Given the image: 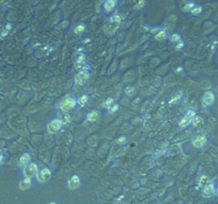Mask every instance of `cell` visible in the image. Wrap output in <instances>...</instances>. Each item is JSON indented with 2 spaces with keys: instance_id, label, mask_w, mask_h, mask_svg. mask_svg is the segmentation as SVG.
Returning a JSON list of instances; mask_svg holds the SVG:
<instances>
[{
  "instance_id": "obj_1",
  "label": "cell",
  "mask_w": 218,
  "mask_h": 204,
  "mask_svg": "<svg viewBox=\"0 0 218 204\" xmlns=\"http://www.w3.org/2000/svg\"><path fill=\"white\" fill-rule=\"evenodd\" d=\"M76 105V99L72 98V97H66L64 98L61 103H60V108L63 111V112H67L71 108H74Z\"/></svg>"
},
{
  "instance_id": "obj_2",
  "label": "cell",
  "mask_w": 218,
  "mask_h": 204,
  "mask_svg": "<svg viewBox=\"0 0 218 204\" xmlns=\"http://www.w3.org/2000/svg\"><path fill=\"white\" fill-rule=\"evenodd\" d=\"M37 165L34 163L28 164L24 169V174L26 178H32L34 175H37Z\"/></svg>"
},
{
  "instance_id": "obj_3",
  "label": "cell",
  "mask_w": 218,
  "mask_h": 204,
  "mask_svg": "<svg viewBox=\"0 0 218 204\" xmlns=\"http://www.w3.org/2000/svg\"><path fill=\"white\" fill-rule=\"evenodd\" d=\"M51 178V172H50V170L47 169V168H45L43 169L42 171L39 172V174L37 175V181L41 183H45V182H47V181H49V179Z\"/></svg>"
},
{
  "instance_id": "obj_4",
  "label": "cell",
  "mask_w": 218,
  "mask_h": 204,
  "mask_svg": "<svg viewBox=\"0 0 218 204\" xmlns=\"http://www.w3.org/2000/svg\"><path fill=\"white\" fill-rule=\"evenodd\" d=\"M88 78H89V73L87 71H81L76 77V83L79 85H82L88 80Z\"/></svg>"
},
{
  "instance_id": "obj_5",
  "label": "cell",
  "mask_w": 218,
  "mask_h": 204,
  "mask_svg": "<svg viewBox=\"0 0 218 204\" xmlns=\"http://www.w3.org/2000/svg\"><path fill=\"white\" fill-rule=\"evenodd\" d=\"M62 127V121L59 120V119H54L52 120L50 123H49V126H48V130L49 132L51 133H55V132H58Z\"/></svg>"
},
{
  "instance_id": "obj_6",
  "label": "cell",
  "mask_w": 218,
  "mask_h": 204,
  "mask_svg": "<svg viewBox=\"0 0 218 204\" xmlns=\"http://www.w3.org/2000/svg\"><path fill=\"white\" fill-rule=\"evenodd\" d=\"M80 186V179L77 175H74L70 178V180L68 181V188L69 189H76Z\"/></svg>"
},
{
  "instance_id": "obj_7",
  "label": "cell",
  "mask_w": 218,
  "mask_h": 204,
  "mask_svg": "<svg viewBox=\"0 0 218 204\" xmlns=\"http://www.w3.org/2000/svg\"><path fill=\"white\" fill-rule=\"evenodd\" d=\"M205 142H206V137L203 135L197 136V137L194 138V140H193V145L196 147V148H200V147H202Z\"/></svg>"
},
{
  "instance_id": "obj_8",
  "label": "cell",
  "mask_w": 218,
  "mask_h": 204,
  "mask_svg": "<svg viewBox=\"0 0 218 204\" xmlns=\"http://www.w3.org/2000/svg\"><path fill=\"white\" fill-rule=\"evenodd\" d=\"M116 4H117L116 0H105L104 3H103V8H104L107 12H111L116 8Z\"/></svg>"
},
{
  "instance_id": "obj_9",
  "label": "cell",
  "mask_w": 218,
  "mask_h": 204,
  "mask_svg": "<svg viewBox=\"0 0 218 204\" xmlns=\"http://www.w3.org/2000/svg\"><path fill=\"white\" fill-rule=\"evenodd\" d=\"M202 101H203V103L205 105H211V104H213V102H214V95L211 92L205 93L204 96H203V98H202Z\"/></svg>"
},
{
  "instance_id": "obj_10",
  "label": "cell",
  "mask_w": 218,
  "mask_h": 204,
  "mask_svg": "<svg viewBox=\"0 0 218 204\" xmlns=\"http://www.w3.org/2000/svg\"><path fill=\"white\" fill-rule=\"evenodd\" d=\"M215 194V188H214V185L213 184H208L204 186V189H203V195L205 197H211Z\"/></svg>"
},
{
  "instance_id": "obj_11",
  "label": "cell",
  "mask_w": 218,
  "mask_h": 204,
  "mask_svg": "<svg viewBox=\"0 0 218 204\" xmlns=\"http://www.w3.org/2000/svg\"><path fill=\"white\" fill-rule=\"evenodd\" d=\"M30 186H31V180H30V178L24 179L22 181H20V183H19V188H20L21 190H26V189H28Z\"/></svg>"
},
{
  "instance_id": "obj_12",
  "label": "cell",
  "mask_w": 218,
  "mask_h": 204,
  "mask_svg": "<svg viewBox=\"0 0 218 204\" xmlns=\"http://www.w3.org/2000/svg\"><path fill=\"white\" fill-rule=\"evenodd\" d=\"M84 64H85V62H84V55L83 54H80L78 58H77L76 62H75V66H76V68L80 69V68H83L84 67Z\"/></svg>"
},
{
  "instance_id": "obj_13",
  "label": "cell",
  "mask_w": 218,
  "mask_h": 204,
  "mask_svg": "<svg viewBox=\"0 0 218 204\" xmlns=\"http://www.w3.org/2000/svg\"><path fill=\"white\" fill-rule=\"evenodd\" d=\"M99 118V113L97 111H93L90 112L89 114L87 115V120L90 121V122H95L97 119Z\"/></svg>"
},
{
  "instance_id": "obj_14",
  "label": "cell",
  "mask_w": 218,
  "mask_h": 204,
  "mask_svg": "<svg viewBox=\"0 0 218 204\" xmlns=\"http://www.w3.org/2000/svg\"><path fill=\"white\" fill-rule=\"evenodd\" d=\"M31 161V157H30V155L28 154V153H25V154H22L21 155V157H20V160H19V162H20V164L21 165H28V164H30L29 162Z\"/></svg>"
},
{
  "instance_id": "obj_15",
  "label": "cell",
  "mask_w": 218,
  "mask_h": 204,
  "mask_svg": "<svg viewBox=\"0 0 218 204\" xmlns=\"http://www.w3.org/2000/svg\"><path fill=\"white\" fill-rule=\"evenodd\" d=\"M193 120V118H189V117H186V116H184L182 119H181V121L179 122V126L181 127V128H184V127H186V126H188V124L190 123V121Z\"/></svg>"
},
{
  "instance_id": "obj_16",
  "label": "cell",
  "mask_w": 218,
  "mask_h": 204,
  "mask_svg": "<svg viewBox=\"0 0 218 204\" xmlns=\"http://www.w3.org/2000/svg\"><path fill=\"white\" fill-rule=\"evenodd\" d=\"M155 39L156 40H163V39H165L166 38V32L164 31V30H162V31H160L158 33H156L155 34Z\"/></svg>"
},
{
  "instance_id": "obj_17",
  "label": "cell",
  "mask_w": 218,
  "mask_h": 204,
  "mask_svg": "<svg viewBox=\"0 0 218 204\" xmlns=\"http://www.w3.org/2000/svg\"><path fill=\"white\" fill-rule=\"evenodd\" d=\"M120 21H121V16L119 14L113 15L109 20V22H117V24H120Z\"/></svg>"
},
{
  "instance_id": "obj_18",
  "label": "cell",
  "mask_w": 218,
  "mask_h": 204,
  "mask_svg": "<svg viewBox=\"0 0 218 204\" xmlns=\"http://www.w3.org/2000/svg\"><path fill=\"white\" fill-rule=\"evenodd\" d=\"M84 31H85V26L84 25H79L75 28V33L76 34H81Z\"/></svg>"
},
{
  "instance_id": "obj_19",
  "label": "cell",
  "mask_w": 218,
  "mask_h": 204,
  "mask_svg": "<svg viewBox=\"0 0 218 204\" xmlns=\"http://www.w3.org/2000/svg\"><path fill=\"white\" fill-rule=\"evenodd\" d=\"M125 94H127L129 97H132L134 94H135V88L132 87V86H129L125 88Z\"/></svg>"
},
{
  "instance_id": "obj_20",
  "label": "cell",
  "mask_w": 218,
  "mask_h": 204,
  "mask_svg": "<svg viewBox=\"0 0 218 204\" xmlns=\"http://www.w3.org/2000/svg\"><path fill=\"white\" fill-rule=\"evenodd\" d=\"M87 100H88V97L86 95H83V96H81V97L79 98V101L78 102H79L80 105H84L86 102H87Z\"/></svg>"
},
{
  "instance_id": "obj_21",
  "label": "cell",
  "mask_w": 218,
  "mask_h": 204,
  "mask_svg": "<svg viewBox=\"0 0 218 204\" xmlns=\"http://www.w3.org/2000/svg\"><path fill=\"white\" fill-rule=\"evenodd\" d=\"M208 181H209V179H208V176H201L200 178V180H199V182H198V185L199 186H205V184L208 183Z\"/></svg>"
},
{
  "instance_id": "obj_22",
  "label": "cell",
  "mask_w": 218,
  "mask_h": 204,
  "mask_svg": "<svg viewBox=\"0 0 218 204\" xmlns=\"http://www.w3.org/2000/svg\"><path fill=\"white\" fill-rule=\"evenodd\" d=\"M201 11H202V8L200 5H195V8L191 10V13L194 15H198V14L201 13Z\"/></svg>"
},
{
  "instance_id": "obj_23",
  "label": "cell",
  "mask_w": 218,
  "mask_h": 204,
  "mask_svg": "<svg viewBox=\"0 0 218 204\" xmlns=\"http://www.w3.org/2000/svg\"><path fill=\"white\" fill-rule=\"evenodd\" d=\"M170 39H171V42H174V43H178V42H181V36L179 35V34L175 33V34L171 35Z\"/></svg>"
},
{
  "instance_id": "obj_24",
  "label": "cell",
  "mask_w": 218,
  "mask_h": 204,
  "mask_svg": "<svg viewBox=\"0 0 218 204\" xmlns=\"http://www.w3.org/2000/svg\"><path fill=\"white\" fill-rule=\"evenodd\" d=\"M113 102H114L113 98H108V99L105 100V102H104V106H105L107 108H109V110H110V106L113 104Z\"/></svg>"
},
{
  "instance_id": "obj_25",
  "label": "cell",
  "mask_w": 218,
  "mask_h": 204,
  "mask_svg": "<svg viewBox=\"0 0 218 204\" xmlns=\"http://www.w3.org/2000/svg\"><path fill=\"white\" fill-rule=\"evenodd\" d=\"M194 8H195V4H194L193 2H188V3H186V5L184 6V11H186V12H187V11H190V12H191V10H193Z\"/></svg>"
},
{
  "instance_id": "obj_26",
  "label": "cell",
  "mask_w": 218,
  "mask_h": 204,
  "mask_svg": "<svg viewBox=\"0 0 218 204\" xmlns=\"http://www.w3.org/2000/svg\"><path fill=\"white\" fill-rule=\"evenodd\" d=\"M185 116L186 117H189V118H193L194 119V117H195V111L194 110H188L187 112H186V114H185Z\"/></svg>"
},
{
  "instance_id": "obj_27",
  "label": "cell",
  "mask_w": 218,
  "mask_h": 204,
  "mask_svg": "<svg viewBox=\"0 0 218 204\" xmlns=\"http://www.w3.org/2000/svg\"><path fill=\"white\" fill-rule=\"evenodd\" d=\"M201 121H202V118L198 116V117H196V118L194 119V121H193V124H194V126H198V124H199Z\"/></svg>"
},
{
  "instance_id": "obj_28",
  "label": "cell",
  "mask_w": 218,
  "mask_h": 204,
  "mask_svg": "<svg viewBox=\"0 0 218 204\" xmlns=\"http://www.w3.org/2000/svg\"><path fill=\"white\" fill-rule=\"evenodd\" d=\"M11 29H12V26H11L10 24H8V25L5 26V30H6V31H9V30H11Z\"/></svg>"
},
{
  "instance_id": "obj_29",
  "label": "cell",
  "mask_w": 218,
  "mask_h": 204,
  "mask_svg": "<svg viewBox=\"0 0 218 204\" xmlns=\"http://www.w3.org/2000/svg\"><path fill=\"white\" fill-rule=\"evenodd\" d=\"M123 141H125V137H120V138H118V142H123Z\"/></svg>"
},
{
  "instance_id": "obj_30",
  "label": "cell",
  "mask_w": 218,
  "mask_h": 204,
  "mask_svg": "<svg viewBox=\"0 0 218 204\" xmlns=\"http://www.w3.org/2000/svg\"><path fill=\"white\" fill-rule=\"evenodd\" d=\"M117 108H118V105H114V106H113V108L111 110V112H112V113H113V112H115Z\"/></svg>"
},
{
  "instance_id": "obj_31",
  "label": "cell",
  "mask_w": 218,
  "mask_h": 204,
  "mask_svg": "<svg viewBox=\"0 0 218 204\" xmlns=\"http://www.w3.org/2000/svg\"><path fill=\"white\" fill-rule=\"evenodd\" d=\"M182 47H183V43H182V42H180V44L177 46V49H181Z\"/></svg>"
},
{
  "instance_id": "obj_32",
  "label": "cell",
  "mask_w": 218,
  "mask_h": 204,
  "mask_svg": "<svg viewBox=\"0 0 218 204\" xmlns=\"http://www.w3.org/2000/svg\"><path fill=\"white\" fill-rule=\"evenodd\" d=\"M68 120H69V117H68V116L66 117V116H65V117H64V120H63V122H67Z\"/></svg>"
},
{
  "instance_id": "obj_33",
  "label": "cell",
  "mask_w": 218,
  "mask_h": 204,
  "mask_svg": "<svg viewBox=\"0 0 218 204\" xmlns=\"http://www.w3.org/2000/svg\"><path fill=\"white\" fill-rule=\"evenodd\" d=\"M2 160H3V157H2L1 155H0V164H1V161H2Z\"/></svg>"
},
{
  "instance_id": "obj_34",
  "label": "cell",
  "mask_w": 218,
  "mask_h": 204,
  "mask_svg": "<svg viewBox=\"0 0 218 204\" xmlns=\"http://www.w3.org/2000/svg\"><path fill=\"white\" fill-rule=\"evenodd\" d=\"M48 204H55L54 202H50V203H48Z\"/></svg>"
},
{
  "instance_id": "obj_35",
  "label": "cell",
  "mask_w": 218,
  "mask_h": 204,
  "mask_svg": "<svg viewBox=\"0 0 218 204\" xmlns=\"http://www.w3.org/2000/svg\"><path fill=\"white\" fill-rule=\"evenodd\" d=\"M217 192H218V189H217Z\"/></svg>"
}]
</instances>
